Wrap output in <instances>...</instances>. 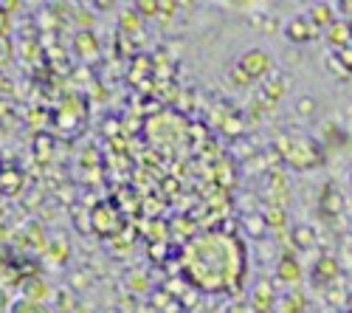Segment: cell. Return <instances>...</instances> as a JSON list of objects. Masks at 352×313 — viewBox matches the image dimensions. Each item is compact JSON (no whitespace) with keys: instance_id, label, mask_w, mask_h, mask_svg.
Masks as SVG:
<instances>
[{"instance_id":"1","label":"cell","mask_w":352,"mask_h":313,"mask_svg":"<svg viewBox=\"0 0 352 313\" xmlns=\"http://www.w3.org/2000/svg\"><path fill=\"white\" fill-rule=\"evenodd\" d=\"M279 150H282V158L293 169H299V173L313 169V166H318L321 161H324L321 147L316 144L313 138H305V136H285V138H279Z\"/></svg>"},{"instance_id":"2","label":"cell","mask_w":352,"mask_h":313,"mask_svg":"<svg viewBox=\"0 0 352 313\" xmlns=\"http://www.w3.org/2000/svg\"><path fill=\"white\" fill-rule=\"evenodd\" d=\"M318 34H321V28H318L307 14L293 17V20L285 25V37H287L290 43H296V45L313 43V40H318Z\"/></svg>"},{"instance_id":"3","label":"cell","mask_w":352,"mask_h":313,"mask_svg":"<svg viewBox=\"0 0 352 313\" xmlns=\"http://www.w3.org/2000/svg\"><path fill=\"white\" fill-rule=\"evenodd\" d=\"M240 68L245 71V76H248V79H262L265 74H271L274 60H271V54H265L262 48H251V51H245V54H243Z\"/></svg>"},{"instance_id":"4","label":"cell","mask_w":352,"mask_h":313,"mask_svg":"<svg viewBox=\"0 0 352 313\" xmlns=\"http://www.w3.org/2000/svg\"><path fill=\"white\" fill-rule=\"evenodd\" d=\"M265 201L268 206H287V181L282 173H265Z\"/></svg>"},{"instance_id":"5","label":"cell","mask_w":352,"mask_h":313,"mask_svg":"<svg viewBox=\"0 0 352 313\" xmlns=\"http://www.w3.org/2000/svg\"><path fill=\"white\" fill-rule=\"evenodd\" d=\"M341 268H338V260L336 257H321L316 266H313V282L316 285H333L338 279Z\"/></svg>"},{"instance_id":"6","label":"cell","mask_w":352,"mask_h":313,"mask_svg":"<svg viewBox=\"0 0 352 313\" xmlns=\"http://www.w3.org/2000/svg\"><path fill=\"white\" fill-rule=\"evenodd\" d=\"M344 195L338 192V189H333V186H324V195H321V201H318V209H321V215L324 217H330V220H338V215L344 212Z\"/></svg>"},{"instance_id":"7","label":"cell","mask_w":352,"mask_h":313,"mask_svg":"<svg viewBox=\"0 0 352 313\" xmlns=\"http://www.w3.org/2000/svg\"><path fill=\"white\" fill-rule=\"evenodd\" d=\"M327 40H330L333 51L349 48V45H352V23H349V20H338L336 25H330V28H327Z\"/></svg>"},{"instance_id":"8","label":"cell","mask_w":352,"mask_h":313,"mask_svg":"<svg viewBox=\"0 0 352 313\" xmlns=\"http://www.w3.org/2000/svg\"><path fill=\"white\" fill-rule=\"evenodd\" d=\"M276 277L282 279V282H299L302 279V266H299V260L296 257H290V254H282L279 257V266H276Z\"/></svg>"},{"instance_id":"9","label":"cell","mask_w":352,"mask_h":313,"mask_svg":"<svg viewBox=\"0 0 352 313\" xmlns=\"http://www.w3.org/2000/svg\"><path fill=\"white\" fill-rule=\"evenodd\" d=\"M336 9L338 6H333V3H313V9H310V20L318 25V28H330V25H336L338 20H336Z\"/></svg>"},{"instance_id":"10","label":"cell","mask_w":352,"mask_h":313,"mask_svg":"<svg viewBox=\"0 0 352 313\" xmlns=\"http://www.w3.org/2000/svg\"><path fill=\"white\" fill-rule=\"evenodd\" d=\"M290 237H293V243H296L299 248H313L316 246V229L313 226H307V223H299V226H293L290 229Z\"/></svg>"},{"instance_id":"11","label":"cell","mask_w":352,"mask_h":313,"mask_svg":"<svg viewBox=\"0 0 352 313\" xmlns=\"http://www.w3.org/2000/svg\"><path fill=\"white\" fill-rule=\"evenodd\" d=\"M271 305H274V288L268 285V282H259L256 291H254V307H256V313H265Z\"/></svg>"},{"instance_id":"12","label":"cell","mask_w":352,"mask_h":313,"mask_svg":"<svg viewBox=\"0 0 352 313\" xmlns=\"http://www.w3.org/2000/svg\"><path fill=\"white\" fill-rule=\"evenodd\" d=\"M20 285H25V291H23V299L25 302H37L40 296H45V285H43L40 279H34V277L20 279Z\"/></svg>"},{"instance_id":"13","label":"cell","mask_w":352,"mask_h":313,"mask_svg":"<svg viewBox=\"0 0 352 313\" xmlns=\"http://www.w3.org/2000/svg\"><path fill=\"white\" fill-rule=\"evenodd\" d=\"M243 226H245V232H248L254 240H259L262 235L268 232V223H265V217H259V215H248V217L243 220Z\"/></svg>"},{"instance_id":"14","label":"cell","mask_w":352,"mask_h":313,"mask_svg":"<svg viewBox=\"0 0 352 313\" xmlns=\"http://www.w3.org/2000/svg\"><path fill=\"white\" fill-rule=\"evenodd\" d=\"M262 217H265L268 229H282V226H285V209H279V206H268Z\"/></svg>"},{"instance_id":"15","label":"cell","mask_w":352,"mask_h":313,"mask_svg":"<svg viewBox=\"0 0 352 313\" xmlns=\"http://www.w3.org/2000/svg\"><path fill=\"white\" fill-rule=\"evenodd\" d=\"M17 189H20V175L17 173H3V175H0V192L12 195Z\"/></svg>"},{"instance_id":"16","label":"cell","mask_w":352,"mask_h":313,"mask_svg":"<svg viewBox=\"0 0 352 313\" xmlns=\"http://www.w3.org/2000/svg\"><path fill=\"white\" fill-rule=\"evenodd\" d=\"M285 94V85L279 82V79H274V82H268L265 85V96H268V105H274V102H279V96Z\"/></svg>"},{"instance_id":"17","label":"cell","mask_w":352,"mask_h":313,"mask_svg":"<svg viewBox=\"0 0 352 313\" xmlns=\"http://www.w3.org/2000/svg\"><path fill=\"white\" fill-rule=\"evenodd\" d=\"M12 313H48L43 305H37V302H25V299H20L14 307H12Z\"/></svg>"},{"instance_id":"18","label":"cell","mask_w":352,"mask_h":313,"mask_svg":"<svg viewBox=\"0 0 352 313\" xmlns=\"http://www.w3.org/2000/svg\"><path fill=\"white\" fill-rule=\"evenodd\" d=\"M313 110H316V99L313 96H302L299 102H296V113H299V116H313Z\"/></svg>"},{"instance_id":"19","label":"cell","mask_w":352,"mask_h":313,"mask_svg":"<svg viewBox=\"0 0 352 313\" xmlns=\"http://www.w3.org/2000/svg\"><path fill=\"white\" fill-rule=\"evenodd\" d=\"M327 71H330V74H336V76H341V79H346V76H349V71L338 63V56H336V54H330V56H327Z\"/></svg>"},{"instance_id":"20","label":"cell","mask_w":352,"mask_h":313,"mask_svg":"<svg viewBox=\"0 0 352 313\" xmlns=\"http://www.w3.org/2000/svg\"><path fill=\"white\" fill-rule=\"evenodd\" d=\"M336 56H338V63L352 74V45L349 48H341V51H336Z\"/></svg>"},{"instance_id":"21","label":"cell","mask_w":352,"mask_h":313,"mask_svg":"<svg viewBox=\"0 0 352 313\" xmlns=\"http://www.w3.org/2000/svg\"><path fill=\"white\" fill-rule=\"evenodd\" d=\"M9 60H12V45H9V40L0 37V65L9 63Z\"/></svg>"},{"instance_id":"22","label":"cell","mask_w":352,"mask_h":313,"mask_svg":"<svg viewBox=\"0 0 352 313\" xmlns=\"http://www.w3.org/2000/svg\"><path fill=\"white\" fill-rule=\"evenodd\" d=\"M226 133H231V136H237V133H243V125H240L237 119H228V122H226Z\"/></svg>"},{"instance_id":"23","label":"cell","mask_w":352,"mask_h":313,"mask_svg":"<svg viewBox=\"0 0 352 313\" xmlns=\"http://www.w3.org/2000/svg\"><path fill=\"white\" fill-rule=\"evenodd\" d=\"M338 12L344 17H349V23H352V0H344V3H338Z\"/></svg>"},{"instance_id":"24","label":"cell","mask_w":352,"mask_h":313,"mask_svg":"<svg viewBox=\"0 0 352 313\" xmlns=\"http://www.w3.org/2000/svg\"><path fill=\"white\" fill-rule=\"evenodd\" d=\"M6 28V14H3V9H0V32Z\"/></svg>"},{"instance_id":"25","label":"cell","mask_w":352,"mask_h":313,"mask_svg":"<svg viewBox=\"0 0 352 313\" xmlns=\"http://www.w3.org/2000/svg\"><path fill=\"white\" fill-rule=\"evenodd\" d=\"M3 305H6V299H3V291H0V310H3Z\"/></svg>"},{"instance_id":"26","label":"cell","mask_w":352,"mask_h":313,"mask_svg":"<svg viewBox=\"0 0 352 313\" xmlns=\"http://www.w3.org/2000/svg\"><path fill=\"white\" fill-rule=\"evenodd\" d=\"M346 313H352V310H346Z\"/></svg>"}]
</instances>
